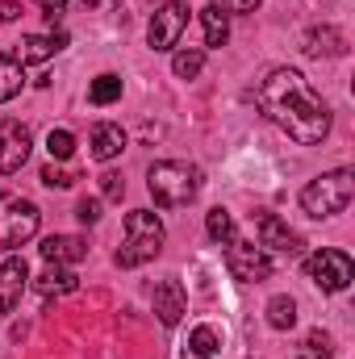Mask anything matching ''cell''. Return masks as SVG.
I'll return each instance as SVG.
<instances>
[{"instance_id": "obj_1", "label": "cell", "mask_w": 355, "mask_h": 359, "mask_svg": "<svg viewBox=\"0 0 355 359\" xmlns=\"http://www.w3.org/2000/svg\"><path fill=\"white\" fill-rule=\"evenodd\" d=\"M255 104L264 109L272 126H280L293 142L314 147L330 134V109L318 92L305 84V76L297 67H276L267 72V80L255 92Z\"/></svg>"}, {"instance_id": "obj_2", "label": "cell", "mask_w": 355, "mask_h": 359, "mask_svg": "<svg viewBox=\"0 0 355 359\" xmlns=\"http://www.w3.org/2000/svg\"><path fill=\"white\" fill-rule=\"evenodd\" d=\"M163 251V222L151 209L126 213V243L117 247V268H142Z\"/></svg>"}, {"instance_id": "obj_3", "label": "cell", "mask_w": 355, "mask_h": 359, "mask_svg": "<svg viewBox=\"0 0 355 359\" xmlns=\"http://www.w3.org/2000/svg\"><path fill=\"white\" fill-rule=\"evenodd\" d=\"M351 196H355V172L339 168V172H326V176L309 180L301 188V209L309 217H335L351 205Z\"/></svg>"}, {"instance_id": "obj_4", "label": "cell", "mask_w": 355, "mask_h": 359, "mask_svg": "<svg viewBox=\"0 0 355 359\" xmlns=\"http://www.w3.org/2000/svg\"><path fill=\"white\" fill-rule=\"evenodd\" d=\"M147 188H151L155 205H163V209H180V205H188V201L201 192V172L188 168V163H176V159H163V163H151V172H147Z\"/></svg>"}, {"instance_id": "obj_5", "label": "cell", "mask_w": 355, "mask_h": 359, "mask_svg": "<svg viewBox=\"0 0 355 359\" xmlns=\"http://www.w3.org/2000/svg\"><path fill=\"white\" fill-rule=\"evenodd\" d=\"M38 205L29 196H17V192H4L0 196V251H17L25 247L34 234H38Z\"/></svg>"}, {"instance_id": "obj_6", "label": "cell", "mask_w": 355, "mask_h": 359, "mask_svg": "<svg viewBox=\"0 0 355 359\" xmlns=\"http://www.w3.org/2000/svg\"><path fill=\"white\" fill-rule=\"evenodd\" d=\"M305 276L309 284H318L322 292H343L355 280V264L347 251H335V247H322L305 259Z\"/></svg>"}, {"instance_id": "obj_7", "label": "cell", "mask_w": 355, "mask_h": 359, "mask_svg": "<svg viewBox=\"0 0 355 359\" xmlns=\"http://www.w3.org/2000/svg\"><path fill=\"white\" fill-rule=\"evenodd\" d=\"M184 29H188V4L163 0V4L155 8L151 25H147V42H151V50H176Z\"/></svg>"}, {"instance_id": "obj_8", "label": "cell", "mask_w": 355, "mask_h": 359, "mask_svg": "<svg viewBox=\"0 0 355 359\" xmlns=\"http://www.w3.org/2000/svg\"><path fill=\"white\" fill-rule=\"evenodd\" d=\"M29 151H34V134H29V126L17 121V117H0V176L21 172L25 159H29Z\"/></svg>"}, {"instance_id": "obj_9", "label": "cell", "mask_w": 355, "mask_h": 359, "mask_svg": "<svg viewBox=\"0 0 355 359\" xmlns=\"http://www.w3.org/2000/svg\"><path fill=\"white\" fill-rule=\"evenodd\" d=\"M226 268L234 280H243V284H260L272 276V255H267L264 247H255V243H230L226 247Z\"/></svg>"}, {"instance_id": "obj_10", "label": "cell", "mask_w": 355, "mask_h": 359, "mask_svg": "<svg viewBox=\"0 0 355 359\" xmlns=\"http://www.w3.org/2000/svg\"><path fill=\"white\" fill-rule=\"evenodd\" d=\"M260 247L264 251H280V255H301V247H305V238L288 226V222H280L276 213H260Z\"/></svg>"}, {"instance_id": "obj_11", "label": "cell", "mask_w": 355, "mask_h": 359, "mask_svg": "<svg viewBox=\"0 0 355 359\" xmlns=\"http://www.w3.org/2000/svg\"><path fill=\"white\" fill-rule=\"evenodd\" d=\"M25 284H29V268H25V259H21V255H8V259L0 264V318L21 301Z\"/></svg>"}, {"instance_id": "obj_12", "label": "cell", "mask_w": 355, "mask_h": 359, "mask_svg": "<svg viewBox=\"0 0 355 359\" xmlns=\"http://www.w3.org/2000/svg\"><path fill=\"white\" fill-rule=\"evenodd\" d=\"M151 301H155V313H159L163 326H180V318H184V309H188V297H184L180 280H159Z\"/></svg>"}, {"instance_id": "obj_13", "label": "cell", "mask_w": 355, "mask_h": 359, "mask_svg": "<svg viewBox=\"0 0 355 359\" xmlns=\"http://www.w3.org/2000/svg\"><path fill=\"white\" fill-rule=\"evenodd\" d=\"M309 59H339V55H347V38L335 29V25H314L309 34H305V46H301Z\"/></svg>"}, {"instance_id": "obj_14", "label": "cell", "mask_w": 355, "mask_h": 359, "mask_svg": "<svg viewBox=\"0 0 355 359\" xmlns=\"http://www.w3.org/2000/svg\"><path fill=\"white\" fill-rule=\"evenodd\" d=\"M67 46V34H29V38H21V46H17V63L25 67V63H46V59H55L59 50Z\"/></svg>"}, {"instance_id": "obj_15", "label": "cell", "mask_w": 355, "mask_h": 359, "mask_svg": "<svg viewBox=\"0 0 355 359\" xmlns=\"http://www.w3.org/2000/svg\"><path fill=\"white\" fill-rule=\"evenodd\" d=\"M42 259L46 264H80L84 255H88V243L84 238H76V234H51V238H42Z\"/></svg>"}, {"instance_id": "obj_16", "label": "cell", "mask_w": 355, "mask_h": 359, "mask_svg": "<svg viewBox=\"0 0 355 359\" xmlns=\"http://www.w3.org/2000/svg\"><path fill=\"white\" fill-rule=\"evenodd\" d=\"M88 151H92V159H100V163L117 159V155L126 151V130H121V126H113V121H100V126H92Z\"/></svg>"}, {"instance_id": "obj_17", "label": "cell", "mask_w": 355, "mask_h": 359, "mask_svg": "<svg viewBox=\"0 0 355 359\" xmlns=\"http://www.w3.org/2000/svg\"><path fill=\"white\" fill-rule=\"evenodd\" d=\"M34 284H38V292H42V297H67V292H76V288H80V276L67 268V264H51V268L42 271Z\"/></svg>"}, {"instance_id": "obj_18", "label": "cell", "mask_w": 355, "mask_h": 359, "mask_svg": "<svg viewBox=\"0 0 355 359\" xmlns=\"http://www.w3.org/2000/svg\"><path fill=\"white\" fill-rule=\"evenodd\" d=\"M201 25H205V46H226V38H230V13L222 4H205L201 8Z\"/></svg>"}, {"instance_id": "obj_19", "label": "cell", "mask_w": 355, "mask_h": 359, "mask_svg": "<svg viewBox=\"0 0 355 359\" xmlns=\"http://www.w3.org/2000/svg\"><path fill=\"white\" fill-rule=\"evenodd\" d=\"M21 84H25V67H21L13 55H0V104L13 100V96L21 92Z\"/></svg>"}, {"instance_id": "obj_20", "label": "cell", "mask_w": 355, "mask_h": 359, "mask_svg": "<svg viewBox=\"0 0 355 359\" xmlns=\"http://www.w3.org/2000/svg\"><path fill=\"white\" fill-rule=\"evenodd\" d=\"M267 326H272V330H293V326H297V301L284 297V292L272 297V301H267Z\"/></svg>"}, {"instance_id": "obj_21", "label": "cell", "mask_w": 355, "mask_h": 359, "mask_svg": "<svg viewBox=\"0 0 355 359\" xmlns=\"http://www.w3.org/2000/svg\"><path fill=\"white\" fill-rule=\"evenodd\" d=\"M205 230H209V238H213V243H222V247H230V243L239 238V234H234V217H230L226 209H209Z\"/></svg>"}, {"instance_id": "obj_22", "label": "cell", "mask_w": 355, "mask_h": 359, "mask_svg": "<svg viewBox=\"0 0 355 359\" xmlns=\"http://www.w3.org/2000/svg\"><path fill=\"white\" fill-rule=\"evenodd\" d=\"M201 67H205V50L201 46H188V50H176L172 55V72H176L180 80H196Z\"/></svg>"}, {"instance_id": "obj_23", "label": "cell", "mask_w": 355, "mask_h": 359, "mask_svg": "<svg viewBox=\"0 0 355 359\" xmlns=\"http://www.w3.org/2000/svg\"><path fill=\"white\" fill-rule=\"evenodd\" d=\"M217 347H222V339H217L213 326H196V330L188 334V351H192V355L209 359V355H217Z\"/></svg>"}, {"instance_id": "obj_24", "label": "cell", "mask_w": 355, "mask_h": 359, "mask_svg": "<svg viewBox=\"0 0 355 359\" xmlns=\"http://www.w3.org/2000/svg\"><path fill=\"white\" fill-rule=\"evenodd\" d=\"M88 96H92V104H113L117 96H121V76H96L92 80V88H88Z\"/></svg>"}, {"instance_id": "obj_25", "label": "cell", "mask_w": 355, "mask_h": 359, "mask_svg": "<svg viewBox=\"0 0 355 359\" xmlns=\"http://www.w3.org/2000/svg\"><path fill=\"white\" fill-rule=\"evenodd\" d=\"M46 155L59 159V163L72 159V155H76V134H72V130H51V134H46Z\"/></svg>"}, {"instance_id": "obj_26", "label": "cell", "mask_w": 355, "mask_h": 359, "mask_svg": "<svg viewBox=\"0 0 355 359\" xmlns=\"http://www.w3.org/2000/svg\"><path fill=\"white\" fill-rule=\"evenodd\" d=\"M293 359H335L330 355V339H326L322 330H309L305 343H301V351H297Z\"/></svg>"}, {"instance_id": "obj_27", "label": "cell", "mask_w": 355, "mask_h": 359, "mask_svg": "<svg viewBox=\"0 0 355 359\" xmlns=\"http://www.w3.org/2000/svg\"><path fill=\"white\" fill-rule=\"evenodd\" d=\"M100 196H105V201H121V196H126V180L117 176V172H105V176H100Z\"/></svg>"}, {"instance_id": "obj_28", "label": "cell", "mask_w": 355, "mask_h": 359, "mask_svg": "<svg viewBox=\"0 0 355 359\" xmlns=\"http://www.w3.org/2000/svg\"><path fill=\"white\" fill-rule=\"evenodd\" d=\"M42 184H46V188H72V184H76V176L51 163V168H42Z\"/></svg>"}, {"instance_id": "obj_29", "label": "cell", "mask_w": 355, "mask_h": 359, "mask_svg": "<svg viewBox=\"0 0 355 359\" xmlns=\"http://www.w3.org/2000/svg\"><path fill=\"white\" fill-rule=\"evenodd\" d=\"M76 217H80L84 226H92V222H100V196H84V201L76 205Z\"/></svg>"}, {"instance_id": "obj_30", "label": "cell", "mask_w": 355, "mask_h": 359, "mask_svg": "<svg viewBox=\"0 0 355 359\" xmlns=\"http://www.w3.org/2000/svg\"><path fill=\"white\" fill-rule=\"evenodd\" d=\"M21 17V4H13V0H0V25H8V21H17Z\"/></svg>"}, {"instance_id": "obj_31", "label": "cell", "mask_w": 355, "mask_h": 359, "mask_svg": "<svg viewBox=\"0 0 355 359\" xmlns=\"http://www.w3.org/2000/svg\"><path fill=\"white\" fill-rule=\"evenodd\" d=\"M264 0H226V13H255Z\"/></svg>"}, {"instance_id": "obj_32", "label": "cell", "mask_w": 355, "mask_h": 359, "mask_svg": "<svg viewBox=\"0 0 355 359\" xmlns=\"http://www.w3.org/2000/svg\"><path fill=\"white\" fill-rule=\"evenodd\" d=\"M38 4H42L51 17H63V13H67V0H38Z\"/></svg>"}, {"instance_id": "obj_33", "label": "cell", "mask_w": 355, "mask_h": 359, "mask_svg": "<svg viewBox=\"0 0 355 359\" xmlns=\"http://www.w3.org/2000/svg\"><path fill=\"white\" fill-rule=\"evenodd\" d=\"M84 4H100V0H84Z\"/></svg>"}, {"instance_id": "obj_34", "label": "cell", "mask_w": 355, "mask_h": 359, "mask_svg": "<svg viewBox=\"0 0 355 359\" xmlns=\"http://www.w3.org/2000/svg\"><path fill=\"white\" fill-rule=\"evenodd\" d=\"M159 4H163V0H159Z\"/></svg>"}]
</instances>
